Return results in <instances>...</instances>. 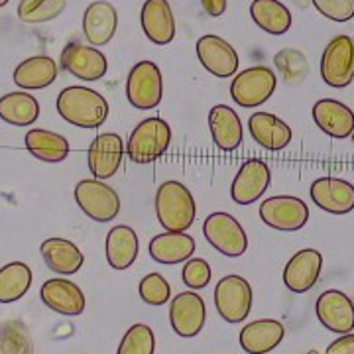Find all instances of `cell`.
<instances>
[{
	"instance_id": "cell-1",
	"label": "cell",
	"mask_w": 354,
	"mask_h": 354,
	"mask_svg": "<svg viewBox=\"0 0 354 354\" xmlns=\"http://www.w3.org/2000/svg\"><path fill=\"white\" fill-rule=\"evenodd\" d=\"M57 113L65 122L79 128H99L109 118V102L101 93L73 85L64 88L57 97Z\"/></svg>"
},
{
	"instance_id": "cell-2",
	"label": "cell",
	"mask_w": 354,
	"mask_h": 354,
	"mask_svg": "<svg viewBox=\"0 0 354 354\" xmlns=\"http://www.w3.org/2000/svg\"><path fill=\"white\" fill-rule=\"evenodd\" d=\"M156 215L169 232H185L195 223L197 205L181 181H165L156 193Z\"/></svg>"
},
{
	"instance_id": "cell-3",
	"label": "cell",
	"mask_w": 354,
	"mask_h": 354,
	"mask_svg": "<svg viewBox=\"0 0 354 354\" xmlns=\"http://www.w3.org/2000/svg\"><path fill=\"white\" fill-rule=\"evenodd\" d=\"M171 142V128L160 116L142 120L130 134L127 144L128 158L134 164H152L160 160Z\"/></svg>"
},
{
	"instance_id": "cell-4",
	"label": "cell",
	"mask_w": 354,
	"mask_h": 354,
	"mask_svg": "<svg viewBox=\"0 0 354 354\" xmlns=\"http://www.w3.org/2000/svg\"><path fill=\"white\" fill-rule=\"evenodd\" d=\"M276 73L270 67L256 65L234 77V81L230 83V97L239 106L256 109L272 99V95L276 93Z\"/></svg>"
},
{
	"instance_id": "cell-5",
	"label": "cell",
	"mask_w": 354,
	"mask_h": 354,
	"mask_svg": "<svg viewBox=\"0 0 354 354\" xmlns=\"http://www.w3.org/2000/svg\"><path fill=\"white\" fill-rule=\"evenodd\" d=\"M79 209L97 223H111L120 213L118 193L101 179H83L75 187Z\"/></svg>"
},
{
	"instance_id": "cell-6",
	"label": "cell",
	"mask_w": 354,
	"mask_h": 354,
	"mask_svg": "<svg viewBox=\"0 0 354 354\" xmlns=\"http://www.w3.org/2000/svg\"><path fill=\"white\" fill-rule=\"evenodd\" d=\"M128 102L138 111L156 109L164 97V83L162 71L153 62H140L136 64L127 79Z\"/></svg>"
},
{
	"instance_id": "cell-7",
	"label": "cell",
	"mask_w": 354,
	"mask_h": 354,
	"mask_svg": "<svg viewBox=\"0 0 354 354\" xmlns=\"http://www.w3.org/2000/svg\"><path fill=\"white\" fill-rule=\"evenodd\" d=\"M203 234L209 244L228 258H239L248 248L244 227L228 213H213L205 218Z\"/></svg>"
},
{
	"instance_id": "cell-8",
	"label": "cell",
	"mask_w": 354,
	"mask_h": 354,
	"mask_svg": "<svg viewBox=\"0 0 354 354\" xmlns=\"http://www.w3.org/2000/svg\"><path fill=\"white\" fill-rule=\"evenodd\" d=\"M321 77L333 88L348 87L354 81V38L337 36L321 57Z\"/></svg>"
},
{
	"instance_id": "cell-9",
	"label": "cell",
	"mask_w": 354,
	"mask_h": 354,
	"mask_svg": "<svg viewBox=\"0 0 354 354\" xmlns=\"http://www.w3.org/2000/svg\"><path fill=\"white\" fill-rule=\"evenodd\" d=\"M215 307L227 323H241L252 309V288L242 276H225L215 288Z\"/></svg>"
},
{
	"instance_id": "cell-10",
	"label": "cell",
	"mask_w": 354,
	"mask_h": 354,
	"mask_svg": "<svg viewBox=\"0 0 354 354\" xmlns=\"http://www.w3.org/2000/svg\"><path fill=\"white\" fill-rule=\"evenodd\" d=\"M260 218L270 228L281 232L301 230L309 221V209L299 197L276 195L260 205Z\"/></svg>"
},
{
	"instance_id": "cell-11",
	"label": "cell",
	"mask_w": 354,
	"mask_h": 354,
	"mask_svg": "<svg viewBox=\"0 0 354 354\" xmlns=\"http://www.w3.org/2000/svg\"><path fill=\"white\" fill-rule=\"evenodd\" d=\"M62 67L81 81H99L109 71V62L104 53L95 46H85L81 41L69 44L62 51Z\"/></svg>"
},
{
	"instance_id": "cell-12",
	"label": "cell",
	"mask_w": 354,
	"mask_h": 354,
	"mask_svg": "<svg viewBox=\"0 0 354 354\" xmlns=\"http://www.w3.org/2000/svg\"><path fill=\"white\" fill-rule=\"evenodd\" d=\"M317 319L330 333L348 335L354 330L353 299L339 290L323 291L317 299Z\"/></svg>"
},
{
	"instance_id": "cell-13",
	"label": "cell",
	"mask_w": 354,
	"mask_h": 354,
	"mask_svg": "<svg viewBox=\"0 0 354 354\" xmlns=\"http://www.w3.org/2000/svg\"><path fill=\"white\" fill-rule=\"evenodd\" d=\"M197 57L201 65L211 75L227 79L239 71V53L228 44L227 39L218 38L215 34H207L197 39Z\"/></svg>"
},
{
	"instance_id": "cell-14",
	"label": "cell",
	"mask_w": 354,
	"mask_h": 354,
	"mask_svg": "<svg viewBox=\"0 0 354 354\" xmlns=\"http://www.w3.org/2000/svg\"><path fill=\"white\" fill-rule=\"evenodd\" d=\"M205 317H207L205 301L195 291L179 293L169 305V323L176 330V335L183 339L197 337L201 333Z\"/></svg>"
},
{
	"instance_id": "cell-15",
	"label": "cell",
	"mask_w": 354,
	"mask_h": 354,
	"mask_svg": "<svg viewBox=\"0 0 354 354\" xmlns=\"http://www.w3.org/2000/svg\"><path fill=\"white\" fill-rule=\"evenodd\" d=\"M309 195L319 209L333 215H346L354 209V185L339 177H319Z\"/></svg>"
},
{
	"instance_id": "cell-16",
	"label": "cell",
	"mask_w": 354,
	"mask_h": 354,
	"mask_svg": "<svg viewBox=\"0 0 354 354\" xmlns=\"http://www.w3.org/2000/svg\"><path fill=\"white\" fill-rule=\"evenodd\" d=\"M122 156H124V144L118 134L113 132L99 134L91 142L87 152L88 169L93 177L101 181L113 177L122 164Z\"/></svg>"
},
{
	"instance_id": "cell-17",
	"label": "cell",
	"mask_w": 354,
	"mask_h": 354,
	"mask_svg": "<svg viewBox=\"0 0 354 354\" xmlns=\"http://www.w3.org/2000/svg\"><path fill=\"white\" fill-rule=\"evenodd\" d=\"M270 167L262 160H246L241 165L239 174L232 181L230 197L239 205H252L256 203L268 189L270 185Z\"/></svg>"
},
{
	"instance_id": "cell-18",
	"label": "cell",
	"mask_w": 354,
	"mask_h": 354,
	"mask_svg": "<svg viewBox=\"0 0 354 354\" xmlns=\"http://www.w3.org/2000/svg\"><path fill=\"white\" fill-rule=\"evenodd\" d=\"M39 297L51 311L59 315L77 317L85 311V295L81 288L69 279H48L39 290Z\"/></svg>"
},
{
	"instance_id": "cell-19",
	"label": "cell",
	"mask_w": 354,
	"mask_h": 354,
	"mask_svg": "<svg viewBox=\"0 0 354 354\" xmlns=\"http://www.w3.org/2000/svg\"><path fill=\"white\" fill-rule=\"evenodd\" d=\"M323 270V256L315 248L299 250L283 270V283L293 293H305L317 283Z\"/></svg>"
},
{
	"instance_id": "cell-20",
	"label": "cell",
	"mask_w": 354,
	"mask_h": 354,
	"mask_svg": "<svg viewBox=\"0 0 354 354\" xmlns=\"http://www.w3.org/2000/svg\"><path fill=\"white\" fill-rule=\"evenodd\" d=\"M118 28V14L111 2L106 0H95L88 4L83 14V34L91 46L101 48L106 46L116 34Z\"/></svg>"
},
{
	"instance_id": "cell-21",
	"label": "cell",
	"mask_w": 354,
	"mask_h": 354,
	"mask_svg": "<svg viewBox=\"0 0 354 354\" xmlns=\"http://www.w3.org/2000/svg\"><path fill=\"white\" fill-rule=\"evenodd\" d=\"M140 22L146 38L158 46H167L176 38V20L167 0H146L142 6Z\"/></svg>"
},
{
	"instance_id": "cell-22",
	"label": "cell",
	"mask_w": 354,
	"mask_h": 354,
	"mask_svg": "<svg viewBox=\"0 0 354 354\" xmlns=\"http://www.w3.org/2000/svg\"><path fill=\"white\" fill-rule=\"evenodd\" d=\"M313 120L333 138H348L354 134V113L335 99H321L313 106Z\"/></svg>"
},
{
	"instance_id": "cell-23",
	"label": "cell",
	"mask_w": 354,
	"mask_h": 354,
	"mask_svg": "<svg viewBox=\"0 0 354 354\" xmlns=\"http://www.w3.org/2000/svg\"><path fill=\"white\" fill-rule=\"evenodd\" d=\"M248 130L256 144L272 152L288 148L293 136L291 128L276 114L270 113H254L248 120Z\"/></svg>"
},
{
	"instance_id": "cell-24",
	"label": "cell",
	"mask_w": 354,
	"mask_h": 354,
	"mask_svg": "<svg viewBox=\"0 0 354 354\" xmlns=\"http://www.w3.org/2000/svg\"><path fill=\"white\" fill-rule=\"evenodd\" d=\"M209 128H211L213 142L225 152L236 150L242 144L244 130H242L241 118L227 104H216V106L211 109V113H209Z\"/></svg>"
},
{
	"instance_id": "cell-25",
	"label": "cell",
	"mask_w": 354,
	"mask_h": 354,
	"mask_svg": "<svg viewBox=\"0 0 354 354\" xmlns=\"http://www.w3.org/2000/svg\"><path fill=\"white\" fill-rule=\"evenodd\" d=\"M148 252L158 264H181L195 254V241L185 232L165 230L164 234H158L150 241Z\"/></svg>"
},
{
	"instance_id": "cell-26",
	"label": "cell",
	"mask_w": 354,
	"mask_h": 354,
	"mask_svg": "<svg viewBox=\"0 0 354 354\" xmlns=\"http://www.w3.org/2000/svg\"><path fill=\"white\" fill-rule=\"evenodd\" d=\"M286 335L283 325L276 319H260L241 330V346L248 354H266L274 351Z\"/></svg>"
},
{
	"instance_id": "cell-27",
	"label": "cell",
	"mask_w": 354,
	"mask_h": 354,
	"mask_svg": "<svg viewBox=\"0 0 354 354\" xmlns=\"http://www.w3.org/2000/svg\"><path fill=\"white\" fill-rule=\"evenodd\" d=\"M41 256L51 272L62 276H73L81 270L85 256L71 241L65 239H48L39 246Z\"/></svg>"
},
{
	"instance_id": "cell-28",
	"label": "cell",
	"mask_w": 354,
	"mask_h": 354,
	"mask_svg": "<svg viewBox=\"0 0 354 354\" xmlns=\"http://www.w3.org/2000/svg\"><path fill=\"white\" fill-rule=\"evenodd\" d=\"M14 83L24 91H39L50 87L57 79V64L50 55L28 57L14 69Z\"/></svg>"
},
{
	"instance_id": "cell-29",
	"label": "cell",
	"mask_w": 354,
	"mask_h": 354,
	"mask_svg": "<svg viewBox=\"0 0 354 354\" xmlns=\"http://www.w3.org/2000/svg\"><path fill=\"white\" fill-rule=\"evenodd\" d=\"M138 234L134 228L118 225L106 234V260L114 270H128L138 258Z\"/></svg>"
},
{
	"instance_id": "cell-30",
	"label": "cell",
	"mask_w": 354,
	"mask_h": 354,
	"mask_svg": "<svg viewBox=\"0 0 354 354\" xmlns=\"http://www.w3.org/2000/svg\"><path fill=\"white\" fill-rule=\"evenodd\" d=\"M24 144L28 152L46 164H59L69 156V142L62 134H55L50 130H41V128L28 130Z\"/></svg>"
},
{
	"instance_id": "cell-31",
	"label": "cell",
	"mask_w": 354,
	"mask_h": 354,
	"mask_svg": "<svg viewBox=\"0 0 354 354\" xmlns=\"http://www.w3.org/2000/svg\"><path fill=\"white\" fill-rule=\"evenodd\" d=\"M250 16L254 24L272 36H283L291 28L290 8L279 0H254L250 4Z\"/></svg>"
},
{
	"instance_id": "cell-32",
	"label": "cell",
	"mask_w": 354,
	"mask_h": 354,
	"mask_svg": "<svg viewBox=\"0 0 354 354\" xmlns=\"http://www.w3.org/2000/svg\"><path fill=\"white\" fill-rule=\"evenodd\" d=\"M39 102L24 91L8 93L0 99V118L12 127H30L38 120Z\"/></svg>"
},
{
	"instance_id": "cell-33",
	"label": "cell",
	"mask_w": 354,
	"mask_h": 354,
	"mask_svg": "<svg viewBox=\"0 0 354 354\" xmlns=\"http://www.w3.org/2000/svg\"><path fill=\"white\" fill-rule=\"evenodd\" d=\"M32 286V270L24 262H10L0 268V304L22 299Z\"/></svg>"
},
{
	"instance_id": "cell-34",
	"label": "cell",
	"mask_w": 354,
	"mask_h": 354,
	"mask_svg": "<svg viewBox=\"0 0 354 354\" xmlns=\"http://www.w3.org/2000/svg\"><path fill=\"white\" fill-rule=\"evenodd\" d=\"M0 354H34V341L22 321L0 323Z\"/></svg>"
},
{
	"instance_id": "cell-35",
	"label": "cell",
	"mask_w": 354,
	"mask_h": 354,
	"mask_svg": "<svg viewBox=\"0 0 354 354\" xmlns=\"http://www.w3.org/2000/svg\"><path fill=\"white\" fill-rule=\"evenodd\" d=\"M67 0H20L18 18L26 24H44L65 10Z\"/></svg>"
},
{
	"instance_id": "cell-36",
	"label": "cell",
	"mask_w": 354,
	"mask_h": 354,
	"mask_svg": "<svg viewBox=\"0 0 354 354\" xmlns=\"http://www.w3.org/2000/svg\"><path fill=\"white\" fill-rule=\"evenodd\" d=\"M153 351H156L153 330L148 325L138 323L127 330V335L118 344L116 354H153Z\"/></svg>"
},
{
	"instance_id": "cell-37",
	"label": "cell",
	"mask_w": 354,
	"mask_h": 354,
	"mask_svg": "<svg viewBox=\"0 0 354 354\" xmlns=\"http://www.w3.org/2000/svg\"><path fill=\"white\" fill-rule=\"evenodd\" d=\"M140 297L142 301L148 305H164L169 299L171 288L167 283V279L162 274H148L144 276L138 286Z\"/></svg>"
},
{
	"instance_id": "cell-38",
	"label": "cell",
	"mask_w": 354,
	"mask_h": 354,
	"mask_svg": "<svg viewBox=\"0 0 354 354\" xmlns=\"http://www.w3.org/2000/svg\"><path fill=\"white\" fill-rule=\"evenodd\" d=\"M183 283L193 291H199L209 286L211 281V266L207 264L203 258H189L187 264L183 266L181 272Z\"/></svg>"
},
{
	"instance_id": "cell-39",
	"label": "cell",
	"mask_w": 354,
	"mask_h": 354,
	"mask_svg": "<svg viewBox=\"0 0 354 354\" xmlns=\"http://www.w3.org/2000/svg\"><path fill=\"white\" fill-rule=\"evenodd\" d=\"M317 12L333 22H348L354 18V0H311Z\"/></svg>"
},
{
	"instance_id": "cell-40",
	"label": "cell",
	"mask_w": 354,
	"mask_h": 354,
	"mask_svg": "<svg viewBox=\"0 0 354 354\" xmlns=\"http://www.w3.org/2000/svg\"><path fill=\"white\" fill-rule=\"evenodd\" d=\"M297 53L299 51L283 50L279 55H276V65H278L279 71L283 73V77L288 81H297V79H301L309 71V69H304V67H295L293 59L297 57Z\"/></svg>"
},
{
	"instance_id": "cell-41",
	"label": "cell",
	"mask_w": 354,
	"mask_h": 354,
	"mask_svg": "<svg viewBox=\"0 0 354 354\" xmlns=\"http://www.w3.org/2000/svg\"><path fill=\"white\" fill-rule=\"evenodd\" d=\"M325 354H354V335H344L335 342H330Z\"/></svg>"
},
{
	"instance_id": "cell-42",
	"label": "cell",
	"mask_w": 354,
	"mask_h": 354,
	"mask_svg": "<svg viewBox=\"0 0 354 354\" xmlns=\"http://www.w3.org/2000/svg\"><path fill=\"white\" fill-rule=\"evenodd\" d=\"M201 4L205 12L213 16V18L225 14V10H227V0H201Z\"/></svg>"
},
{
	"instance_id": "cell-43",
	"label": "cell",
	"mask_w": 354,
	"mask_h": 354,
	"mask_svg": "<svg viewBox=\"0 0 354 354\" xmlns=\"http://www.w3.org/2000/svg\"><path fill=\"white\" fill-rule=\"evenodd\" d=\"M8 2H10V0H0V8H2V6H6Z\"/></svg>"
},
{
	"instance_id": "cell-44",
	"label": "cell",
	"mask_w": 354,
	"mask_h": 354,
	"mask_svg": "<svg viewBox=\"0 0 354 354\" xmlns=\"http://www.w3.org/2000/svg\"><path fill=\"white\" fill-rule=\"evenodd\" d=\"M307 354H321V353H317V351H311V353H307Z\"/></svg>"
},
{
	"instance_id": "cell-45",
	"label": "cell",
	"mask_w": 354,
	"mask_h": 354,
	"mask_svg": "<svg viewBox=\"0 0 354 354\" xmlns=\"http://www.w3.org/2000/svg\"><path fill=\"white\" fill-rule=\"evenodd\" d=\"M351 138H353V142H354V134H353V136H351Z\"/></svg>"
}]
</instances>
